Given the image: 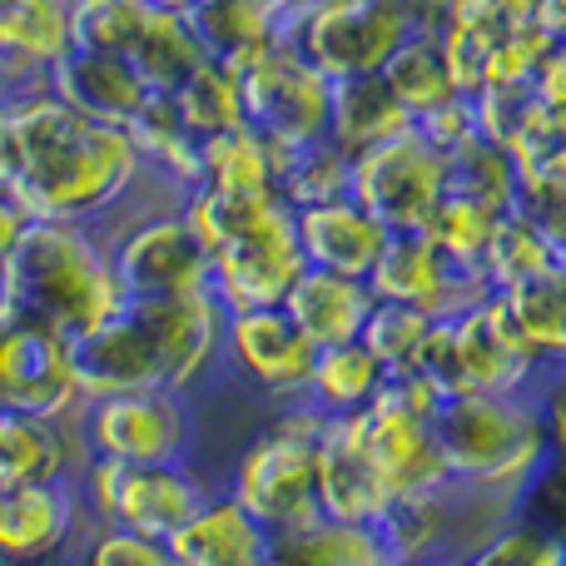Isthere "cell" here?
I'll list each match as a JSON object with an SVG mask.
<instances>
[{
  "label": "cell",
  "mask_w": 566,
  "mask_h": 566,
  "mask_svg": "<svg viewBox=\"0 0 566 566\" xmlns=\"http://www.w3.org/2000/svg\"><path fill=\"white\" fill-rule=\"evenodd\" d=\"M20 109V175L10 185L30 219L50 224H115L145 195H159L145 179L129 129L85 119L40 85L15 90Z\"/></svg>",
  "instance_id": "6da1fadb"
},
{
  "label": "cell",
  "mask_w": 566,
  "mask_h": 566,
  "mask_svg": "<svg viewBox=\"0 0 566 566\" xmlns=\"http://www.w3.org/2000/svg\"><path fill=\"white\" fill-rule=\"evenodd\" d=\"M0 308L20 323L80 338L125 308L109 239L99 224H50L30 219L25 239L0 269Z\"/></svg>",
  "instance_id": "7a4b0ae2"
},
{
  "label": "cell",
  "mask_w": 566,
  "mask_h": 566,
  "mask_svg": "<svg viewBox=\"0 0 566 566\" xmlns=\"http://www.w3.org/2000/svg\"><path fill=\"white\" fill-rule=\"evenodd\" d=\"M438 442L448 482L517 512L522 492L552 458L542 388L532 392H458L438 408Z\"/></svg>",
  "instance_id": "3957f363"
},
{
  "label": "cell",
  "mask_w": 566,
  "mask_h": 566,
  "mask_svg": "<svg viewBox=\"0 0 566 566\" xmlns=\"http://www.w3.org/2000/svg\"><path fill=\"white\" fill-rule=\"evenodd\" d=\"M318 432L323 418L308 402H289L229 468L224 492L274 537L318 522Z\"/></svg>",
  "instance_id": "277c9868"
},
{
  "label": "cell",
  "mask_w": 566,
  "mask_h": 566,
  "mask_svg": "<svg viewBox=\"0 0 566 566\" xmlns=\"http://www.w3.org/2000/svg\"><path fill=\"white\" fill-rule=\"evenodd\" d=\"M422 378L442 398H458V392H532L547 382V368L522 343V333L512 328L502 298L488 293L462 318L432 323Z\"/></svg>",
  "instance_id": "5b68a950"
},
{
  "label": "cell",
  "mask_w": 566,
  "mask_h": 566,
  "mask_svg": "<svg viewBox=\"0 0 566 566\" xmlns=\"http://www.w3.org/2000/svg\"><path fill=\"white\" fill-rule=\"evenodd\" d=\"M105 239L125 303L185 298L209 289V254L175 199L125 209L115 224H105Z\"/></svg>",
  "instance_id": "8992f818"
},
{
  "label": "cell",
  "mask_w": 566,
  "mask_h": 566,
  "mask_svg": "<svg viewBox=\"0 0 566 566\" xmlns=\"http://www.w3.org/2000/svg\"><path fill=\"white\" fill-rule=\"evenodd\" d=\"M438 408H442V392L422 373L388 378L378 398L363 408V438H368L373 468H378L392 502L448 488V462H442V442H438Z\"/></svg>",
  "instance_id": "52a82bcc"
},
{
  "label": "cell",
  "mask_w": 566,
  "mask_h": 566,
  "mask_svg": "<svg viewBox=\"0 0 566 566\" xmlns=\"http://www.w3.org/2000/svg\"><path fill=\"white\" fill-rule=\"evenodd\" d=\"M80 492H85L99 527H125L139 537L169 542L214 488L195 472V462L90 458V468L80 472Z\"/></svg>",
  "instance_id": "ba28073f"
},
{
  "label": "cell",
  "mask_w": 566,
  "mask_h": 566,
  "mask_svg": "<svg viewBox=\"0 0 566 566\" xmlns=\"http://www.w3.org/2000/svg\"><path fill=\"white\" fill-rule=\"evenodd\" d=\"M422 30L408 10L388 0H308L289 25L279 30L318 75H378L402 40Z\"/></svg>",
  "instance_id": "9c48e42d"
},
{
  "label": "cell",
  "mask_w": 566,
  "mask_h": 566,
  "mask_svg": "<svg viewBox=\"0 0 566 566\" xmlns=\"http://www.w3.org/2000/svg\"><path fill=\"white\" fill-rule=\"evenodd\" d=\"M80 432L90 458L109 462H189L195 458L199 418L195 398L175 388H135L90 398L80 408Z\"/></svg>",
  "instance_id": "30bf717a"
},
{
  "label": "cell",
  "mask_w": 566,
  "mask_h": 566,
  "mask_svg": "<svg viewBox=\"0 0 566 566\" xmlns=\"http://www.w3.org/2000/svg\"><path fill=\"white\" fill-rule=\"evenodd\" d=\"M348 195L388 234H412V229L428 224V214L448 195V155L438 145H428V135L418 125H408L402 135L353 155Z\"/></svg>",
  "instance_id": "8fae6325"
},
{
  "label": "cell",
  "mask_w": 566,
  "mask_h": 566,
  "mask_svg": "<svg viewBox=\"0 0 566 566\" xmlns=\"http://www.w3.org/2000/svg\"><path fill=\"white\" fill-rule=\"evenodd\" d=\"M239 95H244V125H254L274 145H303V139L328 135L333 80L318 75L283 35L239 70Z\"/></svg>",
  "instance_id": "7c38bea8"
},
{
  "label": "cell",
  "mask_w": 566,
  "mask_h": 566,
  "mask_svg": "<svg viewBox=\"0 0 566 566\" xmlns=\"http://www.w3.org/2000/svg\"><path fill=\"white\" fill-rule=\"evenodd\" d=\"M95 527L80 482L0 488V566H75Z\"/></svg>",
  "instance_id": "4fadbf2b"
},
{
  "label": "cell",
  "mask_w": 566,
  "mask_h": 566,
  "mask_svg": "<svg viewBox=\"0 0 566 566\" xmlns=\"http://www.w3.org/2000/svg\"><path fill=\"white\" fill-rule=\"evenodd\" d=\"M303 249L298 229H293V209L283 205L264 224L244 229L239 239L219 244L209 254V293L224 303L229 313L239 308H283L289 289L303 274Z\"/></svg>",
  "instance_id": "5bb4252c"
},
{
  "label": "cell",
  "mask_w": 566,
  "mask_h": 566,
  "mask_svg": "<svg viewBox=\"0 0 566 566\" xmlns=\"http://www.w3.org/2000/svg\"><path fill=\"white\" fill-rule=\"evenodd\" d=\"M368 289L378 303H408V308L428 313V318H462L488 298V279L482 269H462L432 244L422 229L412 234H392L382 249L378 269L368 274Z\"/></svg>",
  "instance_id": "9a60e30c"
},
{
  "label": "cell",
  "mask_w": 566,
  "mask_h": 566,
  "mask_svg": "<svg viewBox=\"0 0 566 566\" xmlns=\"http://www.w3.org/2000/svg\"><path fill=\"white\" fill-rule=\"evenodd\" d=\"M313 343L283 308H239L224 323V368L269 402H303L313 373Z\"/></svg>",
  "instance_id": "2e32d148"
},
{
  "label": "cell",
  "mask_w": 566,
  "mask_h": 566,
  "mask_svg": "<svg viewBox=\"0 0 566 566\" xmlns=\"http://www.w3.org/2000/svg\"><path fill=\"white\" fill-rule=\"evenodd\" d=\"M0 408L70 418L85 408L70 363V338L55 328L20 323L0 308Z\"/></svg>",
  "instance_id": "e0dca14e"
},
{
  "label": "cell",
  "mask_w": 566,
  "mask_h": 566,
  "mask_svg": "<svg viewBox=\"0 0 566 566\" xmlns=\"http://www.w3.org/2000/svg\"><path fill=\"white\" fill-rule=\"evenodd\" d=\"M139 318L149 323V338L159 348L165 388L195 398L219 368H224V323L229 308L209 289L185 293V298H155L135 303Z\"/></svg>",
  "instance_id": "ac0fdd59"
},
{
  "label": "cell",
  "mask_w": 566,
  "mask_h": 566,
  "mask_svg": "<svg viewBox=\"0 0 566 566\" xmlns=\"http://www.w3.org/2000/svg\"><path fill=\"white\" fill-rule=\"evenodd\" d=\"M70 363H75L80 398H109V392H135V388H165V368H159V348L149 338V323L139 318L135 303L109 313L90 333L70 338Z\"/></svg>",
  "instance_id": "d6986e66"
},
{
  "label": "cell",
  "mask_w": 566,
  "mask_h": 566,
  "mask_svg": "<svg viewBox=\"0 0 566 566\" xmlns=\"http://www.w3.org/2000/svg\"><path fill=\"white\" fill-rule=\"evenodd\" d=\"M392 497L373 468L368 438H363V412L348 418H323L318 432V512L333 522H358L378 527L388 517Z\"/></svg>",
  "instance_id": "ffe728a7"
},
{
  "label": "cell",
  "mask_w": 566,
  "mask_h": 566,
  "mask_svg": "<svg viewBox=\"0 0 566 566\" xmlns=\"http://www.w3.org/2000/svg\"><path fill=\"white\" fill-rule=\"evenodd\" d=\"M85 468H90V442L80 432V412L45 418V412L0 408V488L80 482Z\"/></svg>",
  "instance_id": "44dd1931"
},
{
  "label": "cell",
  "mask_w": 566,
  "mask_h": 566,
  "mask_svg": "<svg viewBox=\"0 0 566 566\" xmlns=\"http://www.w3.org/2000/svg\"><path fill=\"white\" fill-rule=\"evenodd\" d=\"M45 90L55 99H65L75 115L119 129H129V119L155 99V90L135 75V65L125 55H99V50H65L50 65Z\"/></svg>",
  "instance_id": "7402d4cb"
},
{
  "label": "cell",
  "mask_w": 566,
  "mask_h": 566,
  "mask_svg": "<svg viewBox=\"0 0 566 566\" xmlns=\"http://www.w3.org/2000/svg\"><path fill=\"white\" fill-rule=\"evenodd\" d=\"M293 229H298L303 264L328 269V274H348V279H368L392 239L353 195L313 205V209H293Z\"/></svg>",
  "instance_id": "603a6c76"
},
{
  "label": "cell",
  "mask_w": 566,
  "mask_h": 566,
  "mask_svg": "<svg viewBox=\"0 0 566 566\" xmlns=\"http://www.w3.org/2000/svg\"><path fill=\"white\" fill-rule=\"evenodd\" d=\"M165 547L175 566H264L269 532L224 488H214Z\"/></svg>",
  "instance_id": "cb8c5ba5"
},
{
  "label": "cell",
  "mask_w": 566,
  "mask_h": 566,
  "mask_svg": "<svg viewBox=\"0 0 566 566\" xmlns=\"http://www.w3.org/2000/svg\"><path fill=\"white\" fill-rule=\"evenodd\" d=\"M373 289L368 279L328 274V269H303L298 283L283 298V313L298 323V333L313 348H333V343H358L363 323L373 313Z\"/></svg>",
  "instance_id": "d4e9b609"
},
{
  "label": "cell",
  "mask_w": 566,
  "mask_h": 566,
  "mask_svg": "<svg viewBox=\"0 0 566 566\" xmlns=\"http://www.w3.org/2000/svg\"><path fill=\"white\" fill-rule=\"evenodd\" d=\"M70 50V0H0V60L20 85H40Z\"/></svg>",
  "instance_id": "484cf974"
},
{
  "label": "cell",
  "mask_w": 566,
  "mask_h": 566,
  "mask_svg": "<svg viewBox=\"0 0 566 566\" xmlns=\"http://www.w3.org/2000/svg\"><path fill=\"white\" fill-rule=\"evenodd\" d=\"M264 566H398V557L378 527L318 517L308 527L274 532Z\"/></svg>",
  "instance_id": "4316f807"
},
{
  "label": "cell",
  "mask_w": 566,
  "mask_h": 566,
  "mask_svg": "<svg viewBox=\"0 0 566 566\" xmlns=\"http://www.w3.org/2000/svg\"><path fill=\"white\" fill-rule=\"evenodd\" d=\"M129 139L139 149L145 179L169 199H185L199 189V139L179 125L169 95H155L135 119H129Z\"/></svg>",
  "instance_id": "83f0119b"
},
{
  "label": "cell",
  "mask_w": 566,
  "mask_h": 566,
  "mask_svg": "<svg viewBox=\"0 0 566 566\" xmlns=\"http://www.w3.org/2000/svg\"><path fill=\"white\" fill-rule=\"evenodd\" d=\"M412 119L398 105V95L388 90L382 75H348L333 80V99H328V139L343 155H363V149L382 145V139L402 135Z\"/></svg>",
  "instance_id": "f1b7e54d"
},
{
  "label": "cell",
  "mask_w": 566,
  "mask_h": 566,
  "mask_svg": "<svg viewBox=\"0 0 566 566\" xmlns=\"http://www.w3.org/2000/svg\"><path fill=\"white\" fill-rule=\"evenodd\" d=\"M378 75L388 80V90L398 95V105L408 109L412 125L428 119V115H438V109H448L452 99H462V85H458V75H452V65H448V55H442L438 30L432 25L412 30V35L392 50V60L378 70Z\"/></svg>",
  "instance_id": "f546056e"
},
{
  "label": "cell",
  "mask_w": 566,
  "mask_h": 566,
  "mask_svg": "<svg viewBox=\"0 0 566 566\" xmlns=\"http://www.w3.org/2000/svg\"><path fill=\"white\" fill-rule=\"evenodd\" d=\"M199 189L224 195H279V145L254 125L199 139Z\"/></svg>",
  "instance_id": "4dcf8cb0"
},
{
  "label": "cell",
  "mask_w": 566,
  "mask_h": 566,
  "mask_svg": "<svg viewBox=\"0 0 566 566\" xmlns=\"http://www.w3.org/2000/svg\"><path fill=\"white\" fill-rule=\"evenodd\" d=\"M388 373L373 358L363 343H333V348L313 353V373L308 388H303V402H308L318 418H348V412H363L373 398L382 392Z\"/></svg>",
  "instance_id": "1f68e13d"
},
{
  "label": "cell",
  "mask_w": 566,
  "mask_h": 566,
  "mask_svg": "<svg viewBox=\"0 0 566 566\" xmlns=\"http://www.w3.org/2000/svg\"><path fill=\"white\" fill-rule=\"evenodd\" d=\"M125 60L135 65V75L145 80L155 95H175V90L189 80V70L205 65V50H199V40H195V30H189L185 15L149 6L145 25H139L135 45L125 50Z\"/></svg>",
  "instance_id": "d6a6232c"
},
{
  "label": "cell",
  "mask_w": 566,
  "mask_h": 566,
  "mask_svg": "<svg viewBox=\"0 0 566 566\" xmlns=\"http://www.w3.org/2000/svg\"><path fill=\"white\" fill-rule=\"evenodd\" d=\"M195 30L205 60H219L229 70H244L254 55H264L279 40V25L269 15H259L249 0H209L195 15H185Z\"/></svg>",
  "instance_id": "836d02e7"
},
{
  "label": "cell",
  "mask_w": 566,
  "mask_h": 566,
  "mask_svg": "<svg viewBox=\"0 0 566 566\" xmlns=\"http://www.w3.org/2000/svg\"><path fill=\"white\" fill-rule=\"evenodd\" d=\"M353 155H343L328 135L303 139V145H279V199L289 209H313L348 195Z\"/></svg>",
  "instance_id": "e575fe53"
},
{
  "label": "cell",
  "mask_w": 566,
  "mask_h": 566,
  "mask_svg": "<svg viewBox=\"0 0 566 566\" xmlns=\"http://www.w3.org/2000/svg\"><path fill=\"white\" fill-rule=\"evenodd\" d=\"M179 125L195 139L224 135V129L244 125V95H239V70L219 65V60H205L199 70H189V80L169 95Z\"/></svg>",
  "instance_id": "d590c367"
},
{
  "label": "cell",
  "mask_w": 566,
  "mask_h": 566,
  "mask_svg": "<svg viewBox=\"0 0 566 566\" xmlns=\"http://www.w3.org/2000/svg\"><path fill=\"white\" fill-rule=\"evenodd\" d=\"M448 195L472 199L492 214H512L517 205V165L512 155L488 135H472L462 149L448 155Z\"/></svg>",
  "instance_id": "8d00e7d4"
},
{
  "label": "cell",
  "mask_w": 566,
  "mask_h": 566,
  "mask_svg": "<svg viewBox=\"0 0 566 566\" xmlns=\"http://www.w3.org/2000/svg\"><path fill=\"white\" fill-rule=\"evenodd\" d=\"M557 264H562L557 244H552L532 219H522L517 209H512V214H502L497 234H492L488 254H482V279H488L492 293H507V289H517V283L552 274Z\"/></svg>",
  "instance_id": "74e56055"
},
{
  "label": "cell",
  "mask_w": 566,
  "mask_h": 566,
  "mask_svg": "<svg viewBox=\"0 0 566 566\" xmlns=\"http://www.w3.org/2000/svg\"><path fill=\"white\" fill-rule=\"evenodd\" d=\"M428 313L408 308V303H373L368 323H363V348L382 363L388 378H402V373H422V358H428V338H432Z\"/></svg>",
  "instance_id": "f35d334b"
},
{
  "label": "cell",
  "mask_w": 566,
  "mask_h": 566,
  "mask_svg": "<svg viewBox=\"0 0 566 566\" xmlns=\"http://www.w3.org/2000/svg\"><path fill=\"white\" fill-rule=\"evenodd\" d=\"M552 40L557 35L537 15L512 20L497 45L488 50V60H482L478 95H522V90H532V75H537L542 55L552 50Z\"/></svg>",
  "instance_id": "ab89813d"
},
{
  "label": "cell",
  "mask_w": 566,
  "mask_h": 566,
  "mask_svg": "<svg viewBox=\"0 0 566 566\" xmlns=\"http://www.w3.org/2000/svg\"><path fill=\"white\" fill-rule=\"evenodd\" d=\"M497 224H502V214H492V209L472 205V199H458V195H442V205L428 214L422 234H428L452 264L482 269V254H488Z\"/></svg>",
  "instance_id": "60d3db41"
},
{
  "label": "cell",
  "mask_w": 566,
  "mask_h": 566,
  "mask_svg": "<svg viewBox=\"0 0 566 566\" xmlns=\"http://www.w3.org/2000/svg\"><path fill=\"white\" fill-rule=\"evenodd\" d=\"M145 15L149 0H70V50L125 55Z\"/></svg>",
  "instance_id": "b9f144b4"
},
{
  "label": "cell",
  "mask_w": 566,
  "mask_h": 566,
  "mask_svg": "<svg viewBox=\"0 0 566 566\" xmlns=\"http://www.w3.org/2000/svg\"><path fill=\"white\" fill-rule=\"evenodd\" d=\"M462 566H566V537L512 512Z\"/></svg>",
  "instance_id": "7bdbcfd3"
},
{
  "label": "cell",
  "mask_w": 566,
  "mask_h": 566,
  "mask_svg": "<svg viewBox=\"0 0 566 566\" xmlns=\"http://www.w3.org/2000/svg\"><path fill=\"white\" fill-rule=\"evenodd\" d=\"M75 566H175V557L155 537H139V532L125 527H95L90 542L80 547Z\"/></svg>",
  "instance_id": "ee69618b"
},
{
  "label": "cell",
  "mask_w": 566,
  "mask_h": 566,
  "mask_svg": "<svg viewBox=\"0 0 566 566\" xmlns=\"http://www.w3.org/2000/svg\"><path fill=\"white\" fill-rule=\"evenodd\" d=\"M418 129L428 135V145H438L442 155H452V149H462L472 135H478V109H472V99H452L448 109H438V115L418 119Z\"/></svg>",
  "instance_id": "f6af8a7d"
},
{
  "label": "cell",
  "mask_w": 566,
  "mask_h": 566,
  "mask_svg": "<svg viewBox=\"0 0 566 566\" xmlns=\"http://www.w3.org/2000/svg\"><path fill=\"white\" fill-rule=\"evenodd\" d=\"M532 99H537L542 109H552V115L566 125V40H552V50L542 55L537 75H532Z\"/></svg>",
  "instance_id": "bcb514c9"
},
{
  "label": "cell",
  "mask_w": 566,
  "mask_h": 566,
  "mask_svg": "<svg viewBox=\"0 0 566 566\" xmlns=\"http://www.w3.org/2000/svg\"><path fill=\"white\" fill-rule=\"evenodd\" d=\"M20 175V109H15V95L0 99V189L10 195Z\"/></svg>",
  "instance_id": "7dc6e473"
},
{
  "label": "cell",
  "mask_w": 566,
  "mask_h": 566,
  "mask_svg": "<svg viewBox=\"0 0 566 566\" xmlns=\"http://www.w3.org/2000/svg\"><path fill=\"white\" fill-rule=\"evenodd\" d=\"M25 229H30V214L15 205V195L0 189V269H6V259L15 254V244L25 239Z\"/></svg>",
  "instance_id": "c3c4849f"
},
{
  "label": "cell",
  "mask_w": 566,
  "mask_h": 566,
  "mask_svg": "<svg viewBox=\"0 0 566 566\" xmlns=\"http://www.w3.org/2000/svg\"><path fill=\"white\" fill-rule=\"evenodd\" d=\"M388 6H398V10H408L418 25H438L442 20V10L452 6V0H388Z\"/></svg>",
  "instance_id": "681fc988"
},
{
  "label": "cell",
  "mask_w": 566,
  "mask_h": 566,
  "mask_svg": "<svg viewBox=\"0 0 566 566\" xmlns=\"http://www.w3.org/2000/svg\"><path fill=\"white\" fill-rule=\"evenodd\" d=\"M249 6H254L259 15H269V20H274V25L283 30V25H289L293 15H298L303 6H308V0H249Z\"/></svg>",
  "instance_id": "f907efd6"
},
{
  "label": "cell",
  "mask_w": 566,
  "mask_h": 566,
  "mask_svg": "<svg viewBox=\"0 0 566 566\" xmlns=\"http://www.w3.org/2000/svg\"><path fill=\"white\" fill-rule=\"evenodd\" d=\"M537 20L552 30L557 40H566V0H542L537 6Z\"/></svg>",
  "instance_id": "816d5d0a"
},
{
  "label": "cell",
  "mask_w": 566,
  "mask_h": 566,
  "mask_svg": "<svg viewBox=\"0 0 566 566\" xmlns=\"http://www.w3.org/2000/svg\"><path fill=\"white\" fill-rule=\"evenodd\" d=\"M149 6L175 10V15H195V10H199V6H209V0H149Z\"/></svg>",
  "instance_id": "f5cc1de1"
},
{
  "label": "cell",
  "mask_w": 566,
  "mask_h": 566,
  "mask_svg": "<svg viewBox=\"0 0 566 566\" xmlns=\"http://www.w3.org/2000/svg\"><path fill=\"white\" fill-rule=\"evenodd\" d=\"M15 90H20V80L10 75V65H6V60H0V99H6V95H15Z\"/></svg>",
  "instance_id": "db71d44e"
},
{
  "label": "cell",
  "mask_w": 566,
  "mask_h": 566,
  "mask_svg": "<svg viewBox=\"0 0 566 566\" xmlns=\"http://www.w3.org/2000/svg\"><path fill=\"white\" fill-rule=\"evenodd\" d=\"M547 169H552V175H557V179H562V185H566V145L557 149V159H552V165H547Z\"/></svg>",
  "instance_id": "11a10c76"
},
{
  "label": "cell",
  "mask_w": 566,
  "mask_h": 566,
  "mask_svg": "<svg viewBox=\"0 0 566 566\" xmlns=\"http://www.w3.org/2000/svg\"><path fill=\"white\" fill-rule=\"evenodd\" d=\"M398 566H462V562H452V557H428V562H398Z\"/></svg>",
  "instance_id": "9f6ffc18"
},
{
  "label": "cell",
  "mask_w": 566,
  "mask_h": 566,
  "mask_svg": "<svg viewBox=\"0 0 566 566\" xmlns=\"http://www.w3.org/2000/svg\"><path fill=\"white\" fill-rule=\"evenodd\" d=\"M557 254H562V264H566V234H562V244H557Z\"/></svg>",
  "instance_id": "6f0895ef"
}]
</instances>
